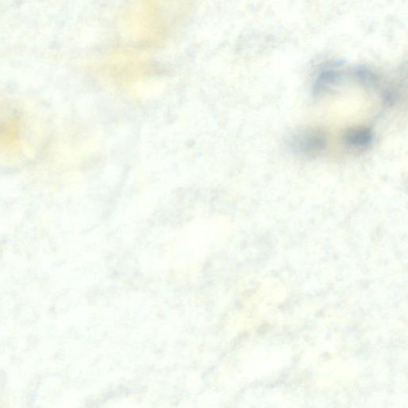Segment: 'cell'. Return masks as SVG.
I'll return each mask as SVG.
<instances>
[{
	"instance_id": "obj_5",
	"label": "cell",
	"mask_w": 408,
	"mask_h": 408,
	"mask_svg": "<svg viewBox=\"0 0 408 408\" xmlns=\"http://www.w3.org/2000/svg\"><path fill=\"white\" fill-rule=\"evenodd\" d=\"M355 77L359 83L370 88H377L379 83V78L375 72L367 69V68H359L355 72Z\"/></svg>"
},
{
	"instance_id": "obj_4",
	"label": "cell",
	"mask_w": 408,
	"mask_h": 408,
	"mask_svg": "<svg viewBox=\"0 0 408 408\" xmlns=\"http://www.w3.org/2000/svg\"><path fill=\"white\" fill-rule=\"evenodd\" d=\"M341 78V73L335 67H327L320 72L315 86L316 93H322L330 89L331 86L335 85L339 78Z\"/></svg>"
},
{
	"instance_id": "obj_1",
	"label": "cell",
	"mask_w": 408,
	"mask_h": 408,
	"mask_svg": "<svg viewBox=\"0 0 408 408\" xmlns=\"http://www.w3.org/2000/svg\"><path fill=\"white\" fill-rule=\"evenodd\" d=\"M287 144L292 153L302 158H315L325 152L328 139L320 129L307 128L291 135Z\"/></svg>"
},
{
	"instance_id": "obj_2",
	"label": "cell",
	"mask_w": 408,
	"mask_h": 408,
	"mask_svg": "<svg viewBox=\"0 0 408 408\" xmlns=\"http://www.w3.org/2000/svg\"><path fill=\"white\" fill-rule=\"evenodd\" d=\"M374 135L369 128L357 126L351 128L343 136V143L351 151L363 152L372 144Z\"/></svg>"
},
{
	"instance_id": "obj_3",
	"label": "cell",
	"mask_w": 408,
	"mask_h": 408,
	"mask_svg": "<svg viewBox=\"0 0 408 408\" xmlns=\"http://www.w3.org/2000/svg\"><path fill=\"white\" fill-rule=\"evenodd\" d=\"M21 135V126L19 121L11 118L0 120V147L15 146Z\"/></svg>"
}]
</instances>
